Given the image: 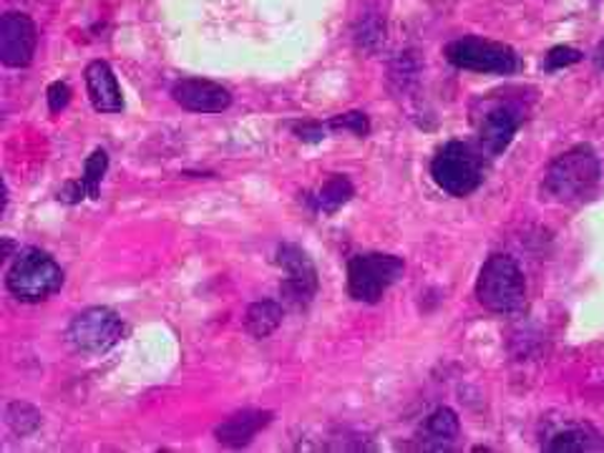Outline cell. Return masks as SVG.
<instances>
[{
	"label": "cell",
	"instance_id": "obj_23",
	"mask_svg": "<svg viewBox=\"0 0 604 453\" xmlns=\"http://www.w3.org/2000/svg\"><path fill=\"white\" fill-rule=\"evenodd\" d=\"M68 101H72V89L64 81H56L48 86V109L58 113L68 107Z\"/></svg>",
	"mask_w": 604,
	"mask_h": 453
},
{
	"label": "cell",
	"instance_id": "obj_14",
	"mask_svg": "<svg viewBox=\"0 0 604 453\" xmlns=\"http://www.w3.org/2000/svg\"><path fill=\"white\" fill-rule=\"evenodd\" d=\"M109 169V156L103 150H96L89 159H86V167L81 179L68 181V185L58 191V199L66 205H78L81 199H99V187L103 181V174Z\"/></svg>",
	"mask_w": 604,
	"mask_h": 453
},
{
	"label": "cell",
	"instance_id": "obj_13",
	"mask_svg": "<svg viewBox=\"0 0 604 453\" xmlns=\"http://www.w3.org/2000/svg\"><path fill=\"white\" fill-rule=\"evenodd\" d=\"M273 423L270 411H240L227 418L215 429V439L227 449H242L255 439V435Z\"/></svg>",
	"mask_w": 604,
	"mask_h": 453
},
{
	"label": "cell",
	"instance_id": "obj_20",
	"mask_svg": "<svg viewBox=\"0 0 604 453\" xmlns=\"http://www.w3.org/2000/svg\"><path fill=\"white\" fill-rule=\"evenodd\" d=\"M355 41H358V46L365 51H378L385 41L383 23L375 19V15L361 21V25H358V31H355Z\"/></svg>",
	"mask_w": 604,
	"mask_h": 453
},
{
	"label": "cell",
	"instance_id": "obj_5",
	"mask_svg": "<svg viewBox=\"0 0 604 453\" xmlns=\"http://www.w3.org/2000/svg\"><path fill=\"white\" fill-rule=\"evenodd\" d=\"M431 177L451 197H469L484 181V164L469 144L449 142L433 156Z\"/></svg>",
	"mask_w": 604,
	"mask_h": 453
},
{
	"label": "cell",
	"instance_id": "obj_3",
	"mask_svg": "<svg viewBox=\"0 0 604 453\" xmlns=\"http://www.w3.org/2000/svg\"><path fill=\"white\" fill-rule=\"evenodd\" d=\"M476 300L498 316H509L521 308L527 300V280L514 257L492 255L486 259L476 280Z\"/></svg>",
	"mask_w": 604,
	"mask_h": 453
},
{
	"label": "cell",
	"instance_id": "obj_16",
	"mask_svg": "<svg viewBox=\"0 0 604 453\" xmlns=\"http://www.w3.org/2000/svg\"><path fill=\"white\" fill-rule=\"evenodd\" d=\"M353 195H355L353 181H350L345 174H332L326 185H322L320 189L310 191V195L305 199H308L312 212L332 214V212H338V209L343 205H348L350 199H353Z\"/></svg>",
	"mask_w": 604,
	"mask_h": 453
},
{
	"label": "cell",
	"instance_id": "obj_22",
	"mask_svg": "<svg viewBox=\"0 0 604 453\" xmlns=\"http://www.w3.org/2000/svg\"><path fill=\"white\" fill-rule=\"evenodd\" d=\"M580 60H582V54L576 48L557 46L547 54V71H559V68L574 66V64H580Z\"/></svg>",
	"mask_w": 604,
	"mask_h": 453
},
{
	"label": "cell",
	"instance_id": "obj_7",
	"mask_svg": "<svg viewBox=\"0 0 604 453\" xmlns=\"http://www.w3.org/2000/svg\"><path fill=\"white\" fill-rule=\"evenodd\" d=\"M66 335L68 343H72L76 351L101 355L119 343L121 335H124V325H121V318L113 310L89 308L78 312L72 320Z\"/></svg>",
	"mask_w": 604,
	"mask_h": 453
},
{
	"label": "cell",
	"instance_id": "obj_19",
	"mask_svg": "<svg viewBox=\"0 0 604 453\" xmlns=\"http://www.w3.org/2000/svg\"><path fill=\"white\" fill-rule=\"evenodd\" d=\"M6 423L13 433L29 435L41 426V413L31 404L13 400V404H8V408H6Z\"/></svg>",
	"mask_w": 604,
	"mask_h": 453
},
{
	"label": "cell",
	"instance_id": "obj_10",
	"mask_svg": "<svg viewBox=\"0 0 604 453\" xmlns=\"http://www.w3.org/2000/svg\"><path fill=\"white\" fill-rule=\"evenodd\" d=\"M39 46V29L25 13H6L0 19V60L8 68L31 66Z\"/></svg>",
	"mask_w": 604,
	"mask_h": 453
},
{
	"label": "cell",
	"instance_id": "obj_2",
	"mask_svg": "<svg viewBox=\"0 0 604 453\" xmlns=\"http://www.w3.org/2000/svg\"><path fill=\"white\" fill-rule=\"evenodd\" d=\"M6 285L8 292L21 302H41L64 287V269L48 252L25 247L8 269Z\"/></svg>",
	"mask_w": 604,
	"mask_h": 453
},
{
	"label": "cell",
	"instance_id": "obj_18",
	"mask_svg": "<svg viewBox=\"0 0 604 453\" xmlns=\"http://www.w3.org/2000/svg\"><path fill=\"white\" fill-rule=\"evenodd\" d=\"M547 451L551 453H586L600 449V435L590 426H572L551 435L547 441Z\"/></svg>",
	"mask_w": 604,
	"mask_h": 453
},
{
	"label": "cell",
	"instance_id": "obj_12",
	"mask_svg": "<svg viewBox=\"0 0 604 453\" xmlns=\"http://www.w3.org/2000/svg\"><path fill=\"white\" fill-rule=\"evenodd\" d=\"M86 91L96 111L119 113L124 109V96H121L117 74L111 71L107 60H91L86 66Z\"/></svg>",
	"mask_w": 604,
	"mask_h": 453
},
{
	"label": "cell",
	"instance_id": "obj_24",
	"mask_svg": "<svg viewBox=\"0 0 604 453\" xmlns=\"http://www.w3.org/2000/svg\"><path fill=\"white\" fill-rule=\"evenodd\" d=\"M295 132L300 134V139H305V142H320V139H322V126H320V124H305V126H297Z\"/></svg>",
	"mask_w": 604,
	"mask_h": 453
},
{
	"label": "cell",
	"instance_id": "obj_11",
	"mask_svg": "<svg viewBox=\"0 0 604 453\" xmlns=\"http://www.w3.org/2000/svg\"><path fill=\"white\" fill-rule=\"evenodd\" d=\"M172 99L191 113H222L230 109L232 93L207 78H182L172 86Z\"/></svg>",
	"mask_w": 604,
	"mask_h": 453
},
{
	"label": "cell",
	"instance_id": "obj_8",
	"mask_svg": "<svg viewBox=\"0 0 604 453\" xmlns=\"http://www.w3.org/2000/svg\"><path fill=\"white\" fill-rule=\"evenodd\" d=\"M277 265L285 273L283 287H279L283 298L295 308H308L318 295V269H315L308 252L285 242V245L277 247Z\"/></svg>",
	"mask_w": 604,
	"mask_h": 453
},
{
	"label": "cell",
	"instance_id": "obj_17",
	"mask_svg": "<svg viewBox=\"0 0 604 453\" xmlns=\"http://www.w3.org/2000/svg\"><path fill=\"white\" fill-rule=\"evenodd\" d=\"M283 318H285V310L277 300H257L248 308V316H244V330H248L252 338H267L283 325Z\"/></svg>",
	"mask_w": 604,
	"mask_h": 453
},
{
	"label": "cell",
	"instance_id": "obj_15",
	"mask_svg": "<svg viewBox=\"0 0 604 453\" xmlns=\"http://www.w3.org/2000/svg\"><path fill=\"white\" fill-rule=\"evenodd\" d=\"M461 423L459 416L451 408H436V411L426 418L424 426V449L428 451H451L453 443L459 439Z\"/></svg>",
	"mask_w": 604,
	"mask_h": 453
},
{
	"label": "cell",
	"instance_id": "obj_4",
	"mask_svg": "<svg viewBox=\"0 0 604 453\" xmlns=\"http://www.w3.org/2000/svg\"><path fill=\"white\" fill-rule=\"evenodd\" d=\"M406 263L396 255H383V252H367V255H355L348 263V292L358 302H378L383 295L396 285Z\"/></svg>",
	"mask_w": 604,
	"mask_h": 453
},
{
	"label": "cell",
	"instance_id": "obj_6",
	"mask_svg": "<svg viewBox=\"0 0 604 453\" xmlns=\"http://www.w3.org/2000/svg\"><path fill=\"white\" fill-rule=\"evenodd\" d=\"M446 58L449 64L457 68H463V71H474V74H514L516 66H519V58H516L514 51L504 43L496 41H486V38H476V36H466V38H457L446 46Z\"/></svg>",
	"mask_w": 604,
	"mask_h": 453
},
{
	"label": "cell",
	"instance_id": "obj_1",
	"mask_svg": "<svg viewBox=\"0 0 604 453\" xmlns=\"http://www.w3.org/2000/svg\"><path fill=\"white\" fill-rule=\"evenodd\" d=\"M600 177L602 167L597 152L586 144L572 146L549 164L545 174V195L562 205L580 202L597 189Z\"/></svg>",
	"mask_w": 604,
	"mask_h": 453
},
{
	"label": "cell",
	"instance_id": "obj_25",
	"mask_svg": "<svg viewBox=\"0 0 604 453\" xmlns=\"http://www.w3.org/2000/svg\"><path fill=\"white\" fill-rule=\"evenodd\" d=\"M594 58H597V66H600V68H604V41L600 43V48H597V56H594Z\"/></svg>",
	"mask_w": 604,
	"mask_h": 453
},
{
	"label": "cell",
	"instance_id": "obj_21",
	"mask_svg": "<svg viewBox=\"0 0 604 453\" xmlns=\"http://www.w3.org/2000/svg\"><path fill=\"white\" fill-rule=\"evenodd\" d=\"M330 129H345V132H353L355 136H367V132H371V126H367V119L365 113L361 111H353V113H343V117H336L328 124Z\"/></svg>",
	"mask_w": 604,
	"mask_h": 453
},
{
	"label": "cell",
	"instance_id": "obj_9",
	"mask_svg": "<svg viewBox=\"0 0 604 453\" xmlns=\"http://www.w3.org/2000/svg\"><path fill=\"white\" fill-rule=\"evenodd\" d=\"M521 126V111L512 101L488 103L484 113L476 119V136L479 146L486 154L498 156L509 150L516 132Z\"/></svg>",
	"mask_w": 604,
	"mask_h": 453
}]
</instances>
